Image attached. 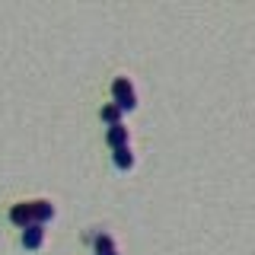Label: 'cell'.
<instances>
[{
	"instance_id": "6da1fadb",
	"label": "cell",
	"mask_w": 255,
	"mask_h": 255,
	"mask_svg": "<svg viewBox=\"0 0 255 255\" xmlns=\"http://www.w3.org/2000/svg\"><path fill=\"white\" fill-rule=\"evenodd\" d=\"M112 96H115V106L122 109V112L137 109V96H134V86H131V80H128V77H118L115 83H112Z\"/></svg>"
},
{
	"instance_id": "5b68a950",
	"label": "cell",
	"mask_w": 255,
	"mask_h": 255,
	"mask_svg": "<svg viewBox=\"0 0 255 255\" xmlns=\"http://www.w3.org/2000/svg\"><path fill=\"white\" fill-rule=\"evenodd\" d=\"M32 217H35V223L45 227V220L54 217V204L51 201H32Z\"/></svg>"
},
{
	"instance_id": "8992f818",
	"label": "cell",
	"mask_w": 255,
	"mask_h": 255,
	"mask_svg": "<svg viewBox=\"0 0 255 255\" xmlns=\"http://www.w3.org/2000/svg\"><path fill=\"white\" fill-rule=\"evenodd\" d=\"M93 246H96V255H118L115 243H112V236H106V233L96 236V239H93Z\"/></svg>"
},
{
	"instance_id": "3957f363",
	"label": "cell",
	"mask_w": 255,
	"mask_h": 255,
	"mask_svg": "<svg viewBox=\"0 0 255 255\" xmlns=\"http://www.w3.org/2000/svg\"><path fill=\"white\" fill-rule=\"evenodd\" d=\"M42 243H45V227L42 223H32V227L22 230V246H26V249H38Z\"/></svg>"
},
{
	"instance_id": "7a4b0ae2",
	"label": "cell",
	"mask_w": 255,
	"mask_h": 255,
	"mask_svg": "<svg viewBox=\"0 0 255 255\" xmlns=\"http://www.w3.org/2000/svg\"><path fill=\"white\" fill-rule=\"evenodd\" d=\"M10 220L16 223V227H32V223H35V217H32V201L29 204H13L10 207Z\"/></svg>"
},
{
	"instance_id": "ba28073f",
	"label": "cell",
	"mask_w": 255,
	"mask_h": 255,
	"mask_svg": "<svg viewBox=\"0 0 255 255\" xmlns=\"http://www.w3.org/2000/svg\"><path fill=\"white\" fill-rule=\"evenodd\" d=\"M99 115H102V122H106L109 128H112V125H122V109H118L115 102H109V106H102V112H99Z\"/></svg>"
},
{
	"instance_id": "52a82bcc",
	"label": "cell",
	"mask_w": 255,
	"mask_h": 255,
	"mask_svg": "<svg viewBox=\"0 0 255 255\" xmlns=\"http://www.w3.org/2000/svg\"><path fill=\"white\" fill-rule=\"evenodd\" d=\"M112 159H115L118 169H131V166H134V153H131V147H118L115 153H112Z\"/></svg>"
},
{
	"instance_id": "277c9868",
	"label": "cell",
	"mask_w": 255,
	"mask_h": 255,
	"mask_svg": "<svg viewBox=\"0 0 255 255\" xmlns=\"http://www.w3.org/2000/svg\"><path fill=\"white\" fill-rule=\"evenodd\" d=\"M106 140H109V147H112V150L128 147V128H125V125H112V128H109V134H106Z\"/></svg>"
}]
</instances>
